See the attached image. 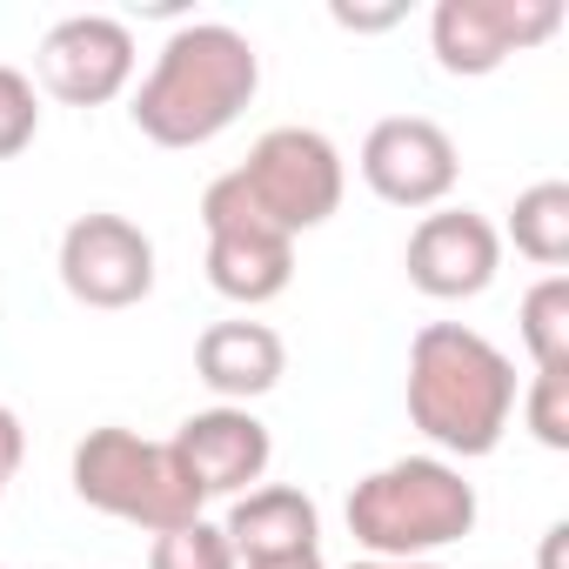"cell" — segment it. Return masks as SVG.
Instances as JSON below:
<instances>
[{"instance_id":"6da1fadb","label":"cell","mask_w":569,"mask_h":569,"mask_svg":"<svg viewBox=\"0 0 569 569\" xmlns=\"http://www.w3.org/2000/svg\"><path fill=\"white\" fill-rule=\"evenodd\" d=\"M261 88V54L241 28L228 21H181L148 81L128 101V121L154 141V148H208L214 134H228L248 101Z\"/></svg>"},{"instance_id":"7a4b0ae2","label":"cell","mask_w":569,"mask_h":569,"mask_svg":"<svg viewBox=\"0 0 569 569\" xmlns=\"http://www.w3.org/2000/svg\"><path fill=\"white\" fill-rule=\"evenodd\" d=\"M409 422L442 456H496L516 416V362L469 322H422L409 342Z\"/></svg>"},{"instance_id":"3957f363","label":"cell","mask_w":569,"mask_h":569,"mask_svg":"<svg viewBox=\"0 0 569 569\" xmlns=\"http://www.w3.org/2000/svg\"><path fill=\"white\" fill-rule=\"evenodd\" d=\"M349 536L369 562H422L462 542L482 516L476 482L449 456H396L349 489Z\"/></svg>"},{"instance_id":"277c9868","label":"cell","mask_w":569,"mask_h":569,"mask_svg":"<svg viewBox=\"0 0 569 569\" xmlns=\"http://www.w3.org/2000/svg\"><path fill=\"white\" fill-rule=\"evenodd\" d=\"M68 476H74V496H81L88 509H101V516H114V522H134V529H148V536L188 529V522H201V509H208V496L188 482V469L174 462V449L154 442V436H134V429H121V422L88 429V436L74 442Z\"/></svg>"},{"instance_id":"5b68a950","label":"cell","mask_w":569,"mask_h":569,"mask_svg":"<svg viewBox=\"0 0 569 569\" xmlns=\"http://www.w3.org/2000/svg\"><path fill=\"white\" fill-rule=\"evenodd\" d=\"M201 228H208V289L261 309L296 281V234H281L241 188V174H214L201 188Z\"/></svg>"},{"instance_id":"8992f818","label":"cell","mask_w":569,"mask_h":569,"mask_svg":"<svg viewBox=\"0 0 569 569\" xmlns=\"http://www.w3.org/2000/svg\"><path fill=\"white\" fill-rule=\"evenodd\" d=\"M248 201L281 228V234H309L322 228L336 208H342V188H349V168H342V148L322 134V128H268L248 161L234 168Z\"/></svg>"},{"instance_id":"52a82bcc","label":"cell","mask_w":569,"mask_h":569,"mask_svg":"<svg viewBox=\"0 0 569 569\" xmlns=\"http://www.w3.org/2000/svg\"><path fill=\"white\" fill-rule=\"evenodd\" d=\"M556 28H562V0H436L429 48H436V68L442 74L482 81L509 54L542 48Z\"/></svg>"},{"instance_id":"ba28073f","label":"cell","mask_w":569,"mask_h":569,"mask_svg":"<svg viewBox=\"0 0 569 569\" xmlns=\"http://www.w3.org/2000/svg\"><path fill=\"white\" fill-rule=\"evenodd\" d=\"M54 268H61V289L81 309H134V302L154 296V241H148V228L128 221V214H108V208L74 214L61 228Z\"/></svg>"},{"instance_id":"9c48e42d","label":"cell","mask_w":569,"mask_h":569,"mask_svg":"<svg viewBox=\"0 0 569 569\" xmlns=\"http://www.w3.org/2000/svg\"><path fill=\"white\" fill-rule=\"evenodd\" d=\"M356 168H362V181H369L376 201L409 208V214L442 208L456 194V181H462V154H456L449 128L429 121V114H389V121H376L362 134Z\"/></svg>"},{"instance_id":"30bf717a","label":"cell","mask_w":569,"mask_h":569,"mask_svg":"<svg viewBox=\"0 0 569 569\" xmlns=\"http://www.w3.org/2000/svg\"><path fill=\"white\" fill-rule=\"evenodd\" d=\"M134 61H141L134 28L114 14H68L34 48V74L61 108H108L114 94H128Z\"/></svg>"},{"instance_id":"8fae6325","label":"cell","mask_w":569,"mask_h":569,"mask_svg":"<svg viewBox=\"0 0 569 569\" xmlns=\"http://www.w3.org/2000/svg\"><path fill=\"white\" fill-rule=\"evenodd\" d=\"M402 268L429 302H476L502 268V228L476 208H429L409 228Z\"/></svg>"},{"instance_id":"7c38bea8","label":"cell","mask_w":569,"mask_h":569,"mask_svg":"<svg viewBox=\"0 0 569 569\" xmlns=\"http://www.w3.org/2000/svg\"><path fill=\"white\" fill-rule=\"evenodd\" d=\"M174 462L188 469V482L214 502V496H248L268 462H274V436L254 409H234V402H214V409H194L174 436H168Z\"/></svg>"},{"instance_id":"4fadbf2b","label":"cell","mask_w":569,"mask_h":569,"mask_svg":"<svg viewBox=\"0 0 569 569\" xmlns=\"http://www.w3.org/2000/svg\"><path fill=\"white\" fill-rule=\"evenodd\" d=\"M194 376H201L221 402L248 409V402H261L281 376H289V349H281V336H274L268 322L234 316V322L201 329V342H194Z\"/></svg>"},{"instance_id":"5bb4252c","label":"cell","mask_w":569,"mask_h":569,"mask_svg":"<svg viewBox=\"0 0 569 569\" xmlns=\"http://www.w3.org/2000/svg\"><path fill=\"white\" fill-rule=\"evenodd\" d=\"M234 562H254V556H296V549H322V509L309 489L296 482H254L248 496L228 502V522H221Z\"/></svg>"},{"instance_id":"9a60e30c","label":"cell","mask_w":569,"mask_h":569,"mask_svg":"<svg viewBox=\"0 0 569 569\" xmlns=\"http://www.w3.org/2000/svg\"><path fill=\"white\" fill-rule=\"evenodd\" d=\"M509 241H516V254H529L536 268L562 274V261H569V181H536V188H522L516 208H509Z\"/></svg>"},{"instance_id":"2e32d148","label":"cell","mask_w":569,"mask_h":569,"mask_svg":"<svg viewBox=\"0 0 569 569\" xmlns=\"http://www.w3.org/2000/svg\"><path fill=\"white\" fill-rule=\"evenodd\" d=\"M516 336L536 369H569V274H542L516 309Z\"/></svg>"},{"instance_id":"e0dca14e","label":"cell","mask_w":569,"mask_h":569,"mask_svg":"<svg viewBox=\"0 0 569 569\" xmlns=\"http://www.w3.org/2000/svg\"><path fill=\"white\" fill-rule=\"evenodd\" d=\"M148 569H241V562H234V549H228L221 522H208V516H201V522H188V529L154 536Z\"/></svg>"},{"instance_id":"ac0fdd59","label":"cell","mask_w":569,"mask_h":569,"mask_svg":"<svg viewBox=\"0 0 569 569\" xmlns=\"http://www.w3.org/2000/svg\"><path fill=\"white\" fill-rule=\"evenodd\" d=\"M34 134H41V94H34V74H21V68L0 61V161L28 154Z\"/></svg>"},{"instance_id":"d6986e66","label":"cell","mask_w":569,"mask_h":569,"mask_svg":"<svg viewBox=\"0 0 569 569\" xmlns=\"http://www.w3.org/2000/svg\"><path fill=\"white\" fill-rule=\"evenodd\" d=\"M522 429L542 449H569V369H536L529 396H522Z\"/></svg>"},{"instance_id":"ffe728a7","label":"cell","mask_w":569,"mask_h":569,"mask_svg":"<svg viewBox=\"0 0 569 569\" xmlns=\"http://www.w3.org/2000/svg\"><path fill=\"white\" fill-rule=\"evenodd\" d=\"M21 456H28V429H21V416L0 402V496H8V482L21 476Z\"/></svg>"},{"instance_id":"44dd1931","label":"cell","mask_w":569,"mask_h":569,"mask_svg":"<svg viewBox=\"0 0 569 569\" xmlns=\"http://www.w3.org/2000/svg\"><path fill=\"white\" fill-rule=\"evenodd\" d=\"M402 14H409L402 0H396V8H342V0L329 8V21H336V28H349V34H382V28H396Z\"/></svg>"},{"instance_id":"7402d4cb","label":"cell","mask_w":569,"mask_h":569,"mask_svg":"<svg viewBox=\"0 0 569 569\" xmlns=\"http://www.w3.org/2000/svg\"><path fill=\"white\" fill-rule=\"evenodd\" d=\"M241 569H329V562H322V549H296V556H254Z\"/></svg>"},{"instance_id":"603a6c76","label":"cell","mask_w":569,"mask_h":569,"mask_svg":"<svg viewBox=\"0 0 569 569\" xmlns=\"http://www.w3.org/2000/svg\"><path fill=\"white\" fill-rule=\"evenodd\" d=\"M562 542H569V522H549L542 529V569H562Z\"/></svg>"},{"instance_id":"cb8c5ba5","label":"cell","mask_w":569,"mask_h":569,"mask_svg":"<svg viewBox=\"0 0 569 569\" xmlns=\"http://www.w3.org/2000/svg\"><path fill=\"white\" fill-rule=\"evenodd\" d=\"M382 569H449V562H436V556H422V562H382Z\"/></svg>"},{"instance_id":"d4e9b609","label":"cell","mask_w":569,"mask_h":569,"mask_svg":"<svg viewBox=\"0 0 569 569\" xmlns=\"http://www.w3.org/2000/svg\"><path fill=\"white\" fill-rule=\"evenodd\" d=\"M349 569H382V562H369V556H362V562H349Z\"/></svg>"},{"instance_id":"484cf974","label":"cell","mask_w":569,"mask_h":569,"mask_svg":"<svg viewBox=\"0 0 569 569\" xmlns=\"http://www.w3.org/2000/svg\"><path fill=\"white\" fill-rule=\"evenodd\" d=\"M0 569H8V562H0Z\"/></svg>"}]
</instances>
